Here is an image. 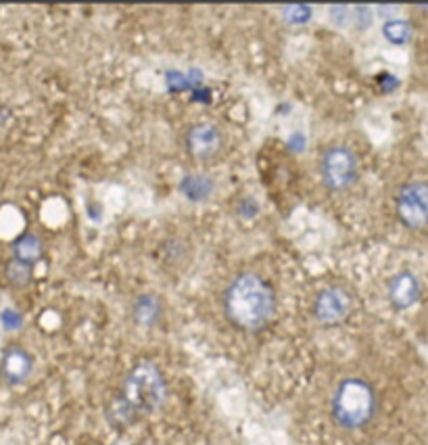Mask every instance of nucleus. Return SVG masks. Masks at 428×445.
<instances>
[{
    "label": "nucleus",
    "mask_w": 428,
    "mask_h": 445,
    "mask_svg": "<svg viewBox=\"0 0 428 445\" xmlns=\"http://www.w3.org/2000/svg\"><path fill=\"white\" fill-rule=\"evenodd\" d=\"M2 276L10 289H27L34 281V266L10 257L2 268Z\"/></svg>",
    "instance_id": "13"
},
{
    "label": "nucleus",
    "mask_w": 428,
    "mask_h": 445,
    "mask_svg": "<svg viewBox=\"0 0 428 445\" xmlns=\"http://www.w3.org/2000/svg\"><path fill=\"white\" fill-rule=\"evenodd\" d=\"M36 368V360L29 349L19 343H10L0 353V381L8 387L25 385Z\"/></svg>",
    "instance_id": "8"
},
{
    "label": "nucleus",
    "mask_w": 428,
    "mask_h": 445,
    "mask_svg": "<svg viewBox=\"0 0 428 445\" xmlns=\"http://www.w3.org/2000/svg\"><path fill=\"white\" fill-rule=\"evenodd\" d=\"M399 222L410 230H422L428 226V182H408L399 188L395 199Z\"/></svg>",
    "instance_id": "7"
},
{
    "label": "nucleus",
    "mask_w": 428,
    "mask_h": 445,
    "mask_svg": "<svg viewBox=\"0 0 428 445\" xmlns=\"http://www.w3.org/2000/svg\"><path fill=\"white\" fill-rule=\"evenodd\" d=\"M222 311L236 330L259 332L278 313V293L259 272L243 270L226 285L222 293Z\"/></svg>",
    "instance_id": "1"
},
{
    "label": "nucleus",
    "mask_w": 428,
    "mask_h": 445,
    "mask_svg": "<svg viewBox=\"0 0 428 445\" xmlns=\"http://www.w3.org/2000/svg\"><path fill=\"white\" fill-rule=\"evenodd\" d=\"M412 23L406 19H389L383 25V36L393 46H406L412 40Z\"/></svg>",
    "instance_id": "14"
},
{
    "label": "nucleus",
    "mask_w": 428,
    "mask_h": 445,
    "mask_svg": "<svg viewBox=\"0 0 428 445\" xmlns=\"http://www.w3.org/2000/svg\"><path fill=\"white\" fill-rule=\"evenodd\" d=\"M0 322H2V326H4L6 330H17V328L23 324V318H21V313L15 311V309H2V311H0Z\"/></svg>",
    "instance_id": "16"
},
{
    "label": "nucleus",
    "mask_w": 428,
    "mask_h": 445,
    "mask_svg": "<svg viewBox=\"0 0 428 445\" xmlns=\"http://www.w3.org/2000/svg\"><path fill=\"white\" fill-rule=\"evenodd\" d=\"M180 195H184L190 203H205L215 192V180L209 174L203 171H190L186 174L178 184Z\"/></svg>",
    "instance_id": "11"
},
{
    "label": "nucleus",
    "mask_w": 428,
    "mask_h": 445,
    "mask_svg": "<svg viewBox=\"0 0 428 445\" xmlns=\"http://www.w3.org/2000/svg\"><path fill=\"white\" fill-rule=\"evenodd\" d=\"M10 251H13V260H19L23 264H29V266H36L42 255H44V243L38 234L34 232H25L21 236H17L10 245Z\"/></svg>",
    "instance_id": "12"
},
{
    "label": "nucleus",
    "mask_w": 428,
    "mask_h": 445,
    "mask_svg": "<svg viewBox=\"0 0 428 445\" xmlns=\"http://www.w3.org/2000/svg\"><path fill=\"white\" fill-rule=\"evenodd\" d=\"M318 171L328 192H345L359 180V157L347 145H330L320 153Z\"/></svg>",
    "instance_id": "4"
},
{
    "label": "nucleus",
    "mask_w": 428,
    "mask_h": 445,
    "mask_svg": "<svg viewBox=\"0 0 428 445\" xmlns=\"http://www.w3.org/2000/svg\"><path fill=\"white\" fill-rule=\"evenodd\" d=\"M330 418L347 433L364 431L378 414V393L364 376L341 379L330 393Z\"/></svg>",
    "instance_id": "2"
},
{
    "label": "nucleus",
    "mask_w": 428,
    "mask_h": 445,
    "mask_svg": "<svg viewBox=\"0 0 428 445\" xmlns=\"http://www.w3.org/2000/svg\"><path fill=\"white\" fill-rule=\"evenodd\" d=\"M280 15L288 25H305L311 19L313 8L309 4H286L280 8Z\"/></svg>",
    "instance_id": "15"
},
{
    "label": "nucleus",
    "mask_w": 428,
    "mask_h": 445,
    "mask_svg": "<svg viewBox=\"0 0 428 445\" xmlns=\"http://www.w3.org/2000/svg\"><path fill=\"white\" fill-rule=\"evenodd\" d=\"M117 397L141 421L143 416L155 414L165 406L169 397V385L163 370L155 362L141 360L126 372Z\"/></svg>",
    "instance_id": "3"
},
{
    "label": "nucleus",
    "mask_w": 428,
    "mask_h": 445,
    "mask_svg": "<svg viewBox=\"0 0 428 445\" xmlns=\"http://www.w3.org/2000/svg\"><path fill=\"white\" fill-rule=\"evenodd\" d=\"M309 311L320 326H338L353 311V295L343 285H326L313 295Z\"/></svg>",
    "instance_id": "5"
},
{
    "label": "nucleus",
    "mask_w": 428,
    "mask_h": 445,
    "mask_svg": "<svg viewBox=\"0 0 428 445\" xmlns=\"http://www.w3.org/2000/svg\"><path fill=\"white\" fill-rule=\"evenodd\" d=\"M420 281L414 272L410 270H401L397 272L391 281H389V287H387V295H389V303L393 309L397 311H406L410 309L412 305L418 303L420 299Z\"/></svg>",
    "instance_id": "9"
},
{
    "label": "nucleus",
    "mask_w": 428,
    "mask_h": 445,
    "mask_svg": "<svg viewBox=\"0 0 428 445\" xmlns=\"http://www.w3.org/2000/svg\"><path fill=\"white\" fill-rule=\"evenodd\" d=\"M224 132L213 122H197L184 132V150L197 163H209L224 150Z\"/></svg>",
    "instance_id": "6"
},
{
    "label": "nucleus",
    "mask_w": 428,
    "mask_h": 445,
    "mask_svg": "<svg viewBox=\"0 0 428 445\" xmlns=\"http://www.w3.org/2000/svg\"><path fill=\"white\" fill-rule=\"evenodd\" d=\"M132 322L138 328H152L163 318V299L157 293H141L130 305Z\"/></svg>",
    "instance_id": "10"
}]
</instances>
